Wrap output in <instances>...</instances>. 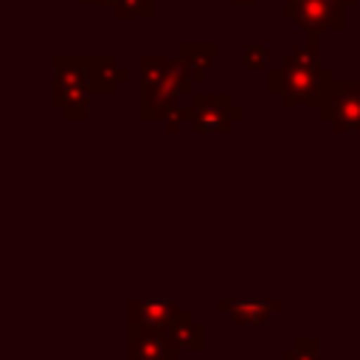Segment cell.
<instances>
[{"label":"cell","instance_id":"6da1fadb","mask_svg":"<svg viewBox=\"0 0 360 360\" xmlns=\"http://www.w3.org/2000/svg\"><path fill=\"white\" fill-rule=\"evenodd\" d=\"M194 93V79L180 65L160 53H143L138 59V115L141 121H163L166 112L188 101Z\"/></svg>","mask_w":360,"mask_h":360},{"label":"cell","instance_id":"7a4b0ae2","mask_svg":"<svg viewBox=\"0 0 360 360\" xmlns=\"http://www.w3.org/2000/svg\"><path fill=\"white\" fill-rule=\"evenodd\" d=\"M53 65V82H51V107L59 110L68 121H84L90 115V107H87V98L93 96L90 93V82L84 76V68L79 65L76 53L73 56H65V53H56L51 59Z\"/></svg>","mask_w":360,"mask_h":360},{"label":"cell","instance_id":"3957f363","mask_svg":"<svg viewBox=\"0 0 360 360\" xmlns=\"http://www.w3.org/2000/svg\"><path fill=\"white\" fill-rule=\"evenodd\" d=\"M335 76L332 68L321 65V68H287V65H276L267 73V93L278 96L284 107H295V104H307L315 110V101L323 90V84Z\"/></svg>","mask_w":360,"mask_h":360},{"label":"cell","instance_id":"277c9868","mask_svg":"<svg viewBox=\"0 0 360 360\" xmlns=\"http://www.w3.org/2000/svg\"><path fill=\"white\" fill-rule=\"evenodd\" d=\"M315 115L340 135L360 132V79H329L315 101Z\"/></svg>","mask_w":360,"mask_h":360},{"label":"cell","instance_id":"5b68a950","mask_svg":"<svg viewBox=\"0 0 360 360\" xmlns=\"http://www.w3.org/2000/svg\"><path fill=\"white\" fill-rule=\"evenodd\" d=\"M191 132L202 135V132H231L233 124H239L245 118V110L233 104V98L228 93H191Z\"/></svg>","mask_w":360,"mask_h":360},{"label":"cell","instance_id":"8992f818","mask_svg":"<svg viewBox=\"0 0 360 360\" xmlns=\"http://www.w3.org/2000/svg\"><path fill=\"white\" fill-rule=\"evenodd\" d=\"M292 22L309 39H318L323 31H346V6L338 0H307L292 14Z\"/></svg>","mask_w":360,"mask_h":360},{"label":"cell","instance_id":"52a82bcc","mask_svg":"<svg viewBox=\"0 0 360 360\" xmlns=\"http://www.w3.org/2000/svg\"><path fill=\"white\" fill-rule=\"evenodd\" d=\"M177 312H180V304L172 298H129L127 301V326L166 332Z\"/></svg>","mask_w":360,"mask_h":360},{"label":"cell","instance_id":"ba28073f","mask_svg":"<svg viewBox=\"0 0 360 360\" xmlns=\"http://www.w3.org/2000/svg\"><path fill=\"white\" fill-rule=\"evenodd\" d=\"M79 65L84 68V76L90 82V93L93 96H112L115 93V84L118 82H127L132 73L127 68L118 65L115 56L110 53H96V56H87V53H76Z\"/></svg>","mask_w":360,"mask_h":360},{"label":"cell","instance_id":"9c48e42d","mask_svg":"<svg viewBox=\"0 0 360 360\" xmlns=\"http://www.w3.org/2000/svg\"><path fill=\"white\" fill-rule=\"evenodd\" d=\"M127 360H180V349L166 332L132 329L127 332Z\"/></svg>","mask_w":360,"mask_h":360},{"label":"cell","instance_id":"30bf717a","mask_svg":"<svg viewBox=\"0 0 360 360\" xmlns=\"http://www.w3.org/2000/svg\"><path fill=\"white\" fill-rule=\"evenodd\" d=\"M281 298H219L217 309L239 326H262L270 315L281 312Z\"/></svg>","mask_w":360,"mask_h":360},{"label":"cell","instance_id":"8fae6325","mask_svg":"<svg viewBox=\"0 0 360 360\" xmlns=\"http://www.w3.org/2000/svg\"><path fill=\"white\" fill-rule=\"evenodd\" d=\"M217 56H219V45L217 42H180L177 45V59L188 70L194 84L202 82L214 70Z\"/></svg>","mask_w":360,"mask_h":360},{"label":"cell","instance_id":"7c38bea8","mask_svg":"<svg viewBox=\"0 0 360 360\" xmlns=\"http://www.w3.org/2000/svg\"><path fill=\"white\" fill-rule=\"evenodd\" d=\"M166 335L172 338V343L180 349V352H202L205 349V326L194 318L191 309H183L174 315V321L169 323Z\"/></svg>","mask_w":360,"mask_h":360},{"label":"cell","instance_id":"4fadbf2b","mask_svg":"<svg viewBox=\"0 0 360 360\" xmlns=\"http://www.w3.org/2000/svg\"><path fill=\"white\" fill-rule=\"evenodd\" d=\"M281 65L287 68H321V39H307L304 45L292 48L290 53L281 56Z\"/></svg>","mask_w":360,"mask_h":360},{"label":"cell","instance_id":"5bb4252c","mask_svg":"<svg viewBox=\"0 0 360 360\" xmlns=\"http://www.w3.org/2000/svg\"><path fill=\"white\" fill-rule=\"evenodd\" d=\"M110 8L121 20H149L155 14V0H115Z\"/></svg>","mask_w":360,"mask_h":360},{"label":"cell","instance_id":"9a60e30c","mask_svg":"<svg viewBox=\"0 0 360 360\" xmlns=\"http://www.w3.org/2000/svg\"><path fill=\"white\" fill-rule=\"evenodd\" d=\"M281 360H321V338H295Z\"/></svg>","mask_w":360,"mask_h":360},{"label":"cell","instance_id":"2e32d148","mask_svg":"<svg viewBox=\"0 0 360 360\" xmlns=\"http://www.w3.org/2000/svg\"><path fill=\"white\" fill-rule=\"evenodd\" d=\"M242 65L250 70H262L270 65V51L264 42H245L242 45Z\"/></svg>","mask_w":360,"mask_h":360},{"label":"cell","instance_id":"e0dca14e","mask_svg":"<svg viewBox=\"0 0 360 360\" xmlns=\"http://www.w3.org/2000/svg\"><path fill=\"white\" fill-rule=\"evenodd\" d=\"M188 121H191V101H180V104H174V107L166 112V118H163V124H166L169 132H177L180 124H188Z\"/></svg>","mask_w":360,"mask_h":360},{"label":"cell","instance_id":"ac0fdd59","mask_svg":"<svg viewBox=\"0 0 360 360\" xmlns=\"http://www.w3.org/2000/svg\"><path fill=\"white\" fill-rule=\"evenodd\" d=\"M304 3H307V0H284V3H281V17H284V20H292V14H295Z\"/></svg>","mask_w":360,"mask_h":360},{"label":"cell","instance_id":"d6986e66","mask_svg":"<svg viewBox=\"0 0 360 360\" xmlns=\"http://www.w3.org/2000/svg\"><path fill=\"white\" fill-rule=\"evenodd\" d=\"M231 3H233V6H253L256 0H231Z\"/></svg>","mask_w":360,"mask_h":360},{"label":"cell","instance_id":"ffe728a7","mask_svg":"<svg viewBox=\"0 0 360 360\" xmlns=\"http://www.w3.org/2000/svg\"><path fill=\"white\" fill-rule=\"evenodd\" d=\"M338 3H343V6L349 8V6H354V3H360V0H338Z\"/></svg>","mask_w":360,"mask_h":360}]
</instances>
